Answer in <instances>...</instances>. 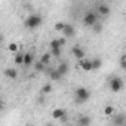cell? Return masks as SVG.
Wrapping results in <instances>:
<instances>
[{
    "label": "cell",
    "mask_w": 126,
    "mask_h": 126,
    "mask_svg": "<svg viewBox=\"0 0 126 126\" xmlns=\"http://www.w3.org/2000/svg\"><path fill=\"white\" fill-rule=\"evenodd\" d=\"M65 42H67V39H65V37H59V43H61V46H64V45H65Z\"/></svg>",
    "instance_id": "cell-28"
},
{
    "label": "cell",
    "mask_w": 126,
    "mask_h": 126,
    "mask_svg": "<svg viewBox=\"0 0 126 126\" xmlns=\"http://www.w3.org/2000/svg\"><path fill=\"white\" fill-rule=\"evenodd\" d=\"M25 126H34V125H31V123H28V125H25Z\"/></svg>",
    "instance_id": "cell-29"
},
{
    "label": "cell",
    "mask_w": 126,
    "mask_h": 126,
    "mask_svg": "<svg viewBox=\"0 0 126 126\" xmlns=\"http://www.w3.org/2000/svg\"><path fill=\"white\" fill-rule=\"evenodd\" d=\"M14 62H15L16 65H24V53L22 52H18L15 55V58H14Z\"/></svg>",
    "instance_id": "cell-17"
},
{
    "label": "cell",
    "mask_w": 126,
    "mask_h": 126,
    "mask_svg": "<svg viewBox=\"0 0 126 126\" xmlns=\"http://www.w3.org/2000/svg\"><path fill=\"white\" fill-rule=\"evenodd\" d=\"M45 73H46V74L49 76V79H50V80H53V82H56V80H61V79H62V76L59 74V71H58L56 68H47Z\"/></svg>",
    "instance_id": "cell-6"
},
{
    "label": "cell",
    "mask_w": 126,
    "mask_h": 126,
    "mask_svg": "<svg viewBox=\"0 0 126 126\" xmlns=\"http://www.w3.org/2000/svg\"><path fill=\"white\" fill-rule=\"evenodd\" d=\"M18 47H19V46H18V43H14V42H12V43H9V46H8V49H9L11 52H16V53H18Z\"/></svg>",
    "instance_id": "cell-27"
},
{
    "label": "cell",
    "mask_w": 126,
    "mask_h": 126,
    "mask_svg": "<svg viewBox=\"0 0 126 126\" xmlns=\"http://www.w3.org/2000/svg\"><path fill=\"white\" fill-rule=\"evenodd\" d=\"M33 62H34V55L31 52H25L24 53V65L25 67H30Z\"/></svg>",
    "instance_id": "cell-12"
},
{
    "label": "cell",
    "mask_w": 126,
    "mask_h": 126,
    "mask_svg": "<svg viewBox=\"0 0 126 126\" xmlns=\"http://www.w3.org/2000/svg\"><path fill=\"white\" fill-rule=\"evenodd\" d=\"M5 76L9 77V79H12V80H15V79L18 77V71H16L15 68H6V70H5Z\"/></svg>",
    "instance_id": "cell-14"
},
{
    "label": "cell",
    "mask_w": 126,
    "mask_h": 126,
    "mask_svg": "<svg viewBox=\"0 0 126 126\" xmlns=\"http://www.w3.org/2000/svg\"><path fill=\"white\" fill-rule=\"evenodd\" d=\"M71 53H73V56L76 58V59H79V61H82V59H85V50H83V47H80L79 45H76V46H73L71 47Z\"/></svg>",
    "instance_id": "cell-5"
},
{
    "label": "cell",
    "mask_w": 126,
    "mask_h": 126,
    "mask_svg": "<svg viewBox=\"0 0 126 126\" xmlns=\"http://www.w3.org/2000/svg\"><path fill=\"white\" fill-rule=\"evenodd\" d=\"M96 12H98V15L105 16V15H108V14H110V6H108V5H105V3H101V5H98Z\"/></svg>",
    "instance_id": "cell-11"
},
{
    "label": "cell",
    "mask_w": 126,
    "mask_h": 126,
    "mask_svg": "<svg viewBox=\"0 0 126 126\" xmlns=\"http://www.w3.org/2000/svg\"><path fill=\"white\" fill-rule=\"evenodd\" d=\"M50 55L53 58H59L62 55V49H50Z\"/></svg>",
    "instance_id": "cell-26"
},
{
    "label": "cell",
    "mask_w": 126,
    "mask_h": 126,
    "mask_svg": "<svg viewBox=\"0 0 126 126\" xmlns=\"http://www.w3.org/2000/svg\"><path fill=\"white\" fill-rule=\"evenodd\" d=\"M46 126H52V125H50V123H47V125H46Z\"/></svg>",
    "instance_id": "cell-30"
},
{
    "label": "cell",
    "mask_w": 126,
    "mask_h": 126,
    "mask_svg": "<svg viewBox=\"0 0 126 126\" xmlns=\"http://www.w3.org/2000/svg\"><path fill=\"white\" fill-rule=\"evenodd\" d=\"M91 98V91L85 86H79L76 91H74V101L77 104H83L86 102L88 99Z\"/></svg>",
    "instance_id": "cell-2"
},
{
    "label": "cell",
    "mask_w": 126,
    "mask_h": 126,
    "mask_svg": "<svg viewBox=\"0 0 126 126\" xmlns=\"http://www.w3.org/2000/svg\"><path fill=\"white\" fill-rule=\"evenodd\" d=\"M92 31H94L95 34H99V33L102 31V24H101V22H96V24L92 27Z\"/></svg>",
    "instance_id": "cell-24"
},
{
    "label": "cell",
    "mask_w": 126,
    "mask_h": 126,
    "mask_svg": "<svg viewBox=\"0 0 126 126\" xmlns=\"http://www.w3.org/2000/svg\"><path fill=\"white\" fill-rule=\"evenodd\" d=\"M125 107H126V104H125Z\"/></svg>",
    "instance_id": "cell-31"
},
{
    "label": "cell",
    "mask_w": 126,
    "mask_h": 126,
    "mask_svg": "<svg viewBox=\"0 0 126 126\" xmlns=\"http://www.w3.org/2000/svg\"><path fill=\"white\" fill-rule=\"evenodd\" d=\"M65 27H67L65 22H56V24H55V30H56V31H61V33L65 30Z\"/></svg>",
    "instance_id": "cell-23"
},
{
    "label": "cell",
    "mask_w": 126,
    "mask_h": 126,
    "mask_svg": "<svg viewBox=\"0 0 126 126\" xmlns=\"http://www.w3.org/2000/svg\"><path fill=\"white\" fill-rule=\"evenodd\" d=\"M92 67H94V70H99L102 67V59L101 58H94L92 59Z\"/></svg>",
    "instance_id": "cell-20"
},
{
    "label": "cell",
    "mask_w": 126,
    "mask_h": 126,
    "mask_svg": "<svg viewBox=\"0 0 126 126\" xmlns=\"http://www.w3.org/2000/svg\"><path fill=\"white\" fill-rule=\"evenodd\" d=\"M74 34H76V28L71 24H67L65 30L62 31V36H64L65 39H70V37H74Z\"/></svg>",
    "instance_id": "cell-10"
},
{
    "label": "cell",
    "mask_w": 126,
    "mask_h": 126,
    "mask_svg": "<svg viewBox=\"0 0 126 126\" xmlns=\"http://www.w3.org/2000/svg\"><path fill=\"white\" fill-rule=\"evenodd\" d=\"M104 114H105V116H113V114H114V107H113V105H107V107L104 108Z\"/></svg>",
    "instance_id": "cell-25"
},
{
    "label": "cell",
    "mask_w": 126,
    "mask_h": 126,
    "mask_svg": "<svg viewBox=\"0 0 126 126\" xmlns=\"http://www.w3.org/2000/svg\"><path fill=\"white\" fill-rule=\"evenodd\" d=\"M79 65H80V68L83 70V71H92L94 70V67H92V59H82V61H79Z\"/></svg>",
    "instance_id": "cell-7"
},
{
    "label": "cell",
    "mask_w": 126,
    "mask_h": 126,
    "mask_svg": "<svg viewBox=\"0 0 126 126\" xmlns=\"http://www.w3.org/2000/svg\"><path fill=\"white\" fill-rule=\"evenodd\" d=\"M56 70L59 71V74L64 77V76H67L68 74V71H70V67H68V64L67 62H59L58 64V67H56Z\"/></svg>",
    "instance_id": "cell-9"
},
{
    "label": "cell",
    "mask_w": 126,
    "mask_h": 126,
    "mask_svg": "<svg viewBox=\"0 0 126 126\" xmlns=\"http://www.w3.org/2000/svg\"><path fill=\"white\" fill-rule=\"evenodd\" d=\"M96 22H98V14L94 11H88L83 16V24L86 27H94Z\"/></svg>",
    "instance_id": "cell-3"
},
{
    "label": "cell",
    "mask_w": 126,
    "mask_h": 126,
    "mask_svg": "<svg viewBox=\"0 0 126 126\" xmlns=\"http://www.w3.org/2000/svg\"><path fill=\"white\" fill-rule=\"evenodd\" d=\"M42 22H43V18H42L40 14H37V12H36V14H30V15L25 18V21H24V27L28 28V30H34V28L40 27Z\"/></svg>",
    "instance_id": "cell-1"
},
{
    "label": "cell",
    "mask_w": 126,
    "mask_h": 126,
    "mask_svg": "<svg viewBox=\"0 0 126 126\" xmlns=\"http://www.w3.org/2000/svg\"><path fill=\"white\" fill-rule=\"evenodd\" d=\"M65 116H67V111H65L64 108H59V107H58V108H55V110L52 111V117H53V119H56V120L64 119Z\"/></svg>",
    "instance_id": "cell-8"
},
{
    "label": "cell",
    "mask_w": 126,
    "mask_h": 126,
    "mask_svg": "<svg viewBox=\"0 0 126 126\" xmlns=\"http://www.w3.org/2000/svg\"><path fill=\"white\" fill-rule=\"evenodd\" d=\"M47 70V67L43 64V62H40V61H36L34 62V71L36 73H45Z\"/></svg>",
    "instance_id": "cell-13"
},
{
    "label": "cell",
    "mask_w": 126,
    "mask_h": 126,
    "mask_svg": "<svg viewBox=\"0 0 126 126\" xmlns=\"http://www.w3.org/2000/svg\"><path fill=\"white\" fill-rule=\"evenodd\" d=\"M50 92H52V83H45L42 86V89H40V94L42 95H49Z\"/></svg>",
    "instance_id": "cell-18"
},
{
    "label": "cell",
    "mask_w": 126,
    "mask_h": 126,
    "mask_svg": "<svg viewBox=\"0 0 126 126\" xmlns=\"http://www.w3.org/2000/svg\"><path fill=\"white\" fill-rule=\"evenodd\" d=\"M113 123H114V126H125V116H123V114L114 116Z\"/></svg>",
    "instance_id": "cell-15"
},
{
    "label": "cell",
    "mask_w": 126,
    "mask_h": 126,
    "mask_svg": "<svg viewBox=\"0 0 126 126\" xmlns=\"http://www.w3.org/2000/svg\"><path fill=\"white\" fill-rule=\"evenodd\" d=\"M49 47H50V49H61L62 46H61V43H59V39H53V40H50Z\"/></svg>",
    "instance_id": "cell-21"
},
{
    "label": "cell",
    "mask_w": 126,
    "mask_h": 126,
    "mask_svg": "<svg viewBox=\"0 0 126 126\" xmlns=\"http://www.w3.org/2000/svg\"><path fill=\"white\" fill-rule=\"evenodd\" d=\"M77 126H79V125H77Z\"/></svg>",
    "instance_id": "cell-32"
},
{
    "label": "cell",
    "mask_w": 126,
    "mask_h": 126,
    "mask_svg": "<svg viewBox=\"0 0 126 126\" xmlns=\"http://www.w3.org/2000/svg\"><path fill=\"white\" fill-rule=\"evenodd\" d=\"M91 125V117L89 116H80L79 117V126H89Z\"/></svg>",
    "instance_id": "cell-19"
},
{
    "label": "cell",
    "mask_w": 126,
    "mask_h": 126,
    "mask_svg": "<svg viewBox=\"0 0 126 126\" xmlns=\"http://www.w3.org/2000/svg\"><path fill=\"white\" fill-rule=\"evenodd\" d=\"M50 58H52L50 52H45V53L40 56V59H39V61H40V62H43V64L47 67V65H49V62H50Z\"/></svg>",
    "instance_id": "cell-16"
},
{
    "label": "cell",
    "mask_w": 126,
    "mask_h": 126,
    "mask_svg": "<svg viewBox=\"0 0 126 126\" xmlns=\"http://www.w3.org/2000/svg\"><path fill=\"white\" fill-rule=\"evenodd\" d=\"M108 86H110V91L111 92H120L123 89V79L122 77H111L110 82H108Z\"/></svg>",
    "instance_id": "cell-4"
},
{
    "label": "cell",
    "mask_w": 126,
    "mask_h": 126,
    "mask_svg": "<svg viewBox=\"0 0 126 126\" xmlns=\"http://www.w3.org/2000/svg\"><path fill=\"white\" fill-rule=\"evenodd\" d=\"M119 65L123 71H126V55H122L120 59H119Z\"/></svg>",
    "instance_id": "cell-22"
}]
</instances>
